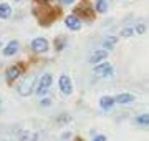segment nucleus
<instances>
[{
	"label": "nucleus",
	"instance_id": "nucleus-7",
	"mask_svg": "<svg viewBox=\"0 0 149 141\" xmlns=\"http://www.w3.org/2000/svg\"><path fill=\"white\" fill-rule=\"evenodd\" d=\"M58 85H60V90L63 95H71L73 93V85H71V78L68 75H61L58 80Z\"/></svg>",
	"mask_w": 149,
	"mask_h": 141
},
{
	"label": "nucleus",
	"instance_id": "nucleus-14",
	"mask_svg": "<svg viewBox=\"0 0 149 141\" xmlns=\"http://www.w3.org/2000/svg\"><path fill=\"white\" fill-rule=\"evenodd\" d=\"M114 100H116L118 105H128V103H131V101H134V96L131 93H119Z\"/></svg>",
	"mask_w": 149,
	"mask_h": 141
},
{
	"label": "nucleus",
	"instance_id": "nucleus-13",
	"mask_svg": "<svg viewBox=\"0 0 149 141\" xmlns=\"http://www.w3.org/2000/svg\"><path fill=\"white\" fill-rule=\"evenodd\" d=\"M18 47H20L18 42L17 40H12V42H8V45H7L5 48H3L2 53H3V57H12V55H15L18 52Z\"/></svg>",
	"mask_w": 149,
	"mask_h": 141
},
{
	"label": "nucleus",
	"instance_id": "nucleus-29",
	"mask_svg": "<svg viewBox=\"0 0 149 141\" xmlns=\"http://www.w3.org/2000/svg\"><path fill=\"white\" fill-rule=\"evenodd\" d=\"M43 2H48V0H43Z\"/></svg>",
	"mask_w": 149,
	"mask_h": 141
},
{
	"label": "nucleus",
	"instance_id": "nucleus-9",
	"mask_svg": "<svg viewBox=\"0 0 149 141\" xmlns=\"http://www.w3.org/2000/svg\"><path fill=\"white\" fill-rule=\"evenodd\" d=\"M40 135L37 131H30V130H23L18 133V141H38Z\"/></svg>",
	"mask_w": 149,
	"mask_h": 141
},
{
	"label": "nucleus",
	"instance_id": "nucleus-2",
	"mask_svg": "<svg viewBox=\"0 0 149 141\" xmlns=\"http://www.w3.org/2000/svg\"><path fill=\"white\" fill-rule=\"evenodd\" d=\"M35 82H37V78H35V76H28V78H25V80H22L20 85L17 87L18 95H20V96H30V95L35 91V90H33Z\"/></svg>",
	"mask_w": 149,
	"mask_h": 141
},
{
	"label": "nucleus",
	"instance_id": "nucleus-23",
	"mask_svg": "<svg viewBox=\"0 0 149 141\" xmlns=\"http://www.w3.org/2000/svg\"><path fill=\"white\" fill-rule=\"evenodd\" d=\"M136 32H138V33H144V32H146V27H144L143 23H139L138 27H136Z\"/></svg>",
	"mask_w": 149,
	"mask_h": 141
},
{
	"label": "nucleus",
	"instance_id": "nucleus-24",
	"mask_svg": "<svg viewBox=\"0 0 149 141\" xmlns=\"http://www.w3.org/2000/svg\"><path fill=\"white\" fill-rule=\"evenodd\" d=\"M91 141H106V136H103V135H96Z\"/></svg>",
	"mask_w": 149,
	"mask_h": 141
},
{
	"label": "nucleus",
	"instance_id": "nucleus-16",
	"mask_svg": "<svg viewBox=\"0 0 149 141\" xmlns=\"http://www.w3.org/2000/svg\"><path fill=\"white\" fill-rule=\"evenodd\" d=\"M10 12H12V8H10L8 3H2V5H0V17H2V18H8V17H10Z\"/></svg>",
	"mask_w": 149,
	"mask_h": 141
},
{
	"label": "nucleus",
	"instance_id": "nucleus-8",
	"mask_svg": "<svg viewBox=\"0 0 149 141\" xmlns=\"http://www.w3.org/2000/svg\"><path fill=\"white\" fill-rule=\"evenodd\" d=\"M74 13L80 15V17H85V18H88V20L93 18V8H91L88 3H81V5H78L76 8H74Z\"/></svg>",
	"mask_w": 149,
	"mask_h": 141
},
{
	"label": "nucleus",
	"instance_id": "nucleus-21",
	"mask_svg": "<svg viewBox=\"0 0 149 141\" xmlns=\"http://www.w3.org/2000/svg\"><path fill=\"white\" fill-rule=\"evenodd\" d=\"M131 35H133V28H123L121 30V37L128 38V37H131Z\"/></svg>",
	"mask_w": 149,
	"mask_h": 141
},
{
	"label": "nucleus",
	"instance_id": "nucleus-22",
	"mask_svg": "<svg viewBox=\"0 0 149 141\" xmlns=\"http://www.w3.org/2000/svg\"><path fill=\"white\" fill-rule=\"evenodd\" d=\"M40 105L47 108V106H50V105H52V100H50V98H43L42 101H40Z\"/></svg>",
	"mask_w": 149,
	"mask_h": 141
},
{
	"label": "nucleus",
	"instance_id": "nucleus-1",
	"mask_svg": "<svg viewBox=\"0 0 149 141\" xmlns=\"http://www.w3.org/2000/svg\"><path fill=\"white\" fill-rule=\"evenodd\" d=\"M52 83H53L52 73H45V75L40 76V80H38V83H37V88H35L37 96H40V98L45 96L48 93V90H50V87H52Z\"/></svg>",
	"mask_w": 149,
	"mask_h": 141
},
{
	"label": "nucleus",
	"instance_id": "nucleus-17",
	"mask_svg": "<svg viewBox=\"0 0 149 141\" xmlns=\"http://www.w3.org/2000/svg\"><path fill=\"white\" fill-rule=\"evenodd\" d=\"M96 10L100 12V13H104V12L108 10L106 0H96Z\"/></svg>",
	"mask_w": 149,
	"mask_h": 141
},
{
	"label": "nucleus",
	"instance_id": "nucleus-6",
	"mask_svg": "<svg viewBox=\"0 0 149 141\" xmlns=\"http://www.w3.org/2000/svg\"><path fill=\"white\" fill-rule=\"evenodd\" d=\"M32 50L35 52V53H45V52H48V42H47V38H43V37L33 38Z\"/></svg>",
	"mask_w": 149,
	"mask_h": 141
},
{
	"label": "nucleus",
	"instance_id": "nucleus-27",
	"mask_svg": "<svg viewBox=\"0 0 149 141\" xmlns=\"http://www.w3.org/2000/svg\"><path fill=\"white\" fill-rule=\"evenodd\" d=\"M0 141H8V140H0Z\"/></svg>",
	"mask_w": 149,
	"mask_h": 141
},
{
	"label": "nucleus",
	"instance_id": "nucleus-26",
	"mask_svg": "<svg viewBox=\"0 0 149 141\" xmlns=\"http://www.w3.org/2000/svg\"><path fill=\"white\" fill-rule=\"evenodd\" d=\"M73 141H83V140H81V138H74Z\"/></svg>",
	"mask_w": 149,
	"mask_h": 141
},
{
	"label": "nucleus",
	"instance_id": "nucleus-5",
	"mask_svg": "<svg viewBox=\"0 0 149 141\" xmlns=\"http://www.w3.org/2000/svg\"><path fill=\"white\" fill-rule=\"evenodd\" d=\"M93 73H95L96 76H101V78H108V76L113 75V65L108 63V61L100 63V65H96L95 68H93Z\"/></svg>",
	"mask_w": 149,
	"mask_h": 141
},
{
	"label": "nucleus",
	"instance_id": "nucleus-4",
	"mask_svg": "<svg viewBox=\"0 0 149 141\" xmlns=\"http://www.w3.org/2000/svg\"><path fill=\"white\" fill-rule=\"evenodd\" d=\"M22 73H23V66H22V63L8 66V68H7V71H5L7 83H13V82L17 80V78H20Z\"/></svg>",
	"mask_w": 149,
	"mask_h": 141
},
{
	"label": "nucleus",
	"instance_id": "nucleus-10",
	"mask_svg": "<svg viewBox=\"0 0 149 141\" xmlns=\"http://www.w3.org/2000/svg\"><path fill=\"white\" fill-rule=\"evenodd\" d=\"M65 23H66V27H68L70 30H73V32L80 30V27H81V23H80V20H78L76 15H68L65 18Z\"/></svg>",
	"mask_w": 149,
	"mask_h": 141
},
{
	"label": "nucleus",
	"instance_id": "nucleus-28",
	"mask_svg": "<svg viewBox=\"0 0 149 141\" xmlns=\"http://www.w3.org/2000/svg\"><path fill=\"white\" fill-rule=\"evenodd\" d=\"M0 105H2V100H0Z\"/></svg>",
	"mask_w": 149,
	"mask_h": 141
},
{
	"label": "nucleus",
	"instance_id": "nucleus-20",
	"mask_svg": "<svg viewBox=\"0 0 149 141\" xmlns=\"http://www.w3.org/2000/svg\"><path fill=\"white\" fill-rule=\"evenodd\" d=\"M70 121H71L70 114H60L58 119H56V123H58V125H63V123H70Z\"/></svg>",
	"mask_w": 149,
	"mask_h": 141
},
{
	"label": "nucleus",
	"instance_id": "nucleus-3",
	"mask_svg": "<svg viewBox=\"0 0 149 141\" xmlns=\"http://www.w3.org/2000/svg\"><path fill=\"white\" fill-rule=\"evenodd\" d=\"M37 17H38V20H40V23H42L43 27H48V25L55 20L56 13H55V10L48 8V7H45V8L37 10Z\"/></svg>",
	"mask_w": 149,
	"mask_h": 141
},
{
	"label": "nucleus",
	"instance_id": "nucleus-25",
	"mask_svg": "<svg viewBox=\"0 0 149 141\" xmlns=\"http://www.w3.org/2000/svg\"><path fill=\"white\" fill-rule=\"evenodd\" d=\"M61 3H66V5H70V3H73V0H60Z\"/></svg>",
	"mask_w": 149,
	"mask_h": 141
},
{
	"label": "nucleus",
	"instance_id": "nucleus-12",
	"mask_svg": "<svg viewBox=\"0 0 149 141\" xmlns=\"http://www.w3.org/2000/svg\"><path fill=\"white\" fill-rule=\"evenodd\" d=\"M114 105H116V100H114L113 96H108V95H106V96L100 98V108H101V110H106V111H108V110H111Z\"/></svg>",
	"mask_w": 149,
	"mask_h": 141
},
{
	"label": "nucleus",
	"instance_id": "nucleus-15",
	"mask_svg": "<svg viewBox=\"0 0 149 141\" xmlns=\"http://www.w3.org/2000/svg\"><path fill=\"white\" fill-rule=\"evenodd\" d=\"M134 123L138 126H148L149 125V113H143V114H138L134 118Z\"/></svg>",
	"mask_w": 149,
	"mask_h": 141
},
{
	"label": "nucleus",
	"instance_id": "nucleus-11",
	"mask_svg": "<svg viewBox=\"0 0 149 141\" xmlns=\"http://www.w3.org/2000/svg\"><path fill=\"white\" fill-rule=\"evenodd\" d=\"M106 57H108V52H106V50H96V52H93V53H91L90 63H91V65H96V63L103 61Z\"/></svg>",
	"mask_w": 149,
	"mask_h": 141
},
{
	"label": "nucleus",
	"instance_id": "nucleus-19",
	"mask_svg": "<svg viewBox=\"0 0 149 141\" xmlns=\"http://www.w3.org/2000/svg\"><path fill=\"white\" fill-rule=\"evenodd\" d=\"M65 45H66V38H65V37H58V38H56V42H55V48L58 50V52L63 50Z\"/></svg>",
	"mask_w": 149,
	"mask_h": 141
},
{
	"label": "nucleus",
	"instance_id": "nucleus-18",
	"mask_svg": "<svg viewBox=\"0 0 149 141\" xmlns=\"http://www.w3.org/2000/svg\"><path fill=\"white\" fill-rule=\"evenodd\" d=\"M116 42H118L116 37H108L106 40H104V48H106V50H111L113 47L116 45Z\"/></svg>",
	"mask_w": 149,
	"mask_h": 141
}]
</instances>
